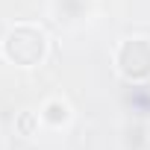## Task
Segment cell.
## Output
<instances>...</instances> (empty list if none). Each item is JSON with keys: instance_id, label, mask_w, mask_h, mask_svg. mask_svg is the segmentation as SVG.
Listing matches in <instances>:
<instances>
[{"instance_id": "6da1fadb", "label": "cell", "mask_w": 150, "mask_h": 150, "mask_svg": "<svg viewBox=\"0 0 150 150\" xmlns=\"http://www.w3.org/2000/svg\"><path fill=\"white\" fill-rule=\"evenodd\" d=\"M47 53V35L38 30V27H30V24H18L6 33L3 38V56L21 68H33L44 59Z\"/></svg>"}, {"instance_id": "7a4b0ae2", "label": "cell", "mask_w": 150, "mask_h": 150, "mask_svg": "<svg viewBox=\"0 0 150 150\" xmlns=\"http://www.w3.org/2000/svg\"><path fill=\"white\" fill-rule=\"evenodd\" d=\"M118 71L127 80L138 83L150 77V38H127L115 53Z\"/></svg>"}, {"instance_id": "3957f363", "label": "cell", "mask_w": 150, "mask_h": 150, "mask_svg": "<svg viewBox=\"0 0 150 150\" xmlns=\"http://www.w3.org/2000/svg\"><path fill=\"white\" fill-rule=\"evenodd\" d=\"M38 115H41L44 124H50V127H62V124L71 121V106H68L62 97H53V100H47V103L41 106Z\"/></svg>"}, {"instance_id": "277c9868", "label": "cell", "mask_w": 150, "mask_h": 150, "mask_svg": "<svg viewBox=\"0 0 150 150\" xmlns=\"http://www.w3.org/2000/svg\"><path fill=\"white\" fill-rule=\"evenodd\" d=\"M38 118H41V115H35V112H21V115H18V121H15L18 132H21V135H33V132H35V127H38Z\"/></svg>"}]
</instances>
